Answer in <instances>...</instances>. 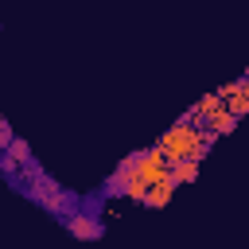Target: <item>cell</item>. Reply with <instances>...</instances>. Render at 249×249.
<instances>
[{
    "label": "cell",
    "mask_w": 249,
    "mask_h": 249,
    "mask_svg": "<svg viewBox=\"0 0 249 249\" xmlns=\"http://www.w3.org/2000/svg\"><path fill=\"white\" fill-rule=\"evenodd\" d=\"M167 163H179V160H191V163H202L206 156H210V148H214V136L210 132H202V128H195L191 121H175L156 144H152Z\"/></svg>",
    "instance_id": "6da1fadb"
},
{
    "label": "cell",
    "mask_w": 249,
    "mask_h": 249,
    "mask_svg": "<svg viewBox=\"0 0 249 249\" xmlns=\"http://www.w3.org/2000/svg\"><path fill=\"white\" fill-rule=\"evenodd\" d=\"M62 230H66L74 241H97V237L105 233V222H101L97 214H86V210L78 206L74 214H66V218H62Z\"/></svg>",
    "instance_id": "7a4b0ae2"
},
{
    "label": "cell",
    "mask_w": 249,
    "mask_h": 249,
    "mask_svg": "<svg viewBox=\"0 0 249 249\" xmlns=\"http://www.w3.org/2000/svg\"><path fill=\"white\" fill-rule=\"evenodd\" d=\"M195 175H198V163H191V160H179V163H171V179H175V187L191 183Z\"/></svg>",
    "instance_id": "3957f363"
},
{
    "label": "cell",
    "mask_w": 249,
    "mask_h": 249,
    "mask_svg": "<svg viewBox=\"0 0 249 249\" xmlns=\"http://www.w3.org/2000/svg\"><path fill=\"white\" fill-rule=\"evenodd\" d=\"M12 136H16V132H12V124H8L4 117H0V152H4L8 144H12Z\"/></svg>",
    "instance_id": "277c9868"
}]
</instances>
